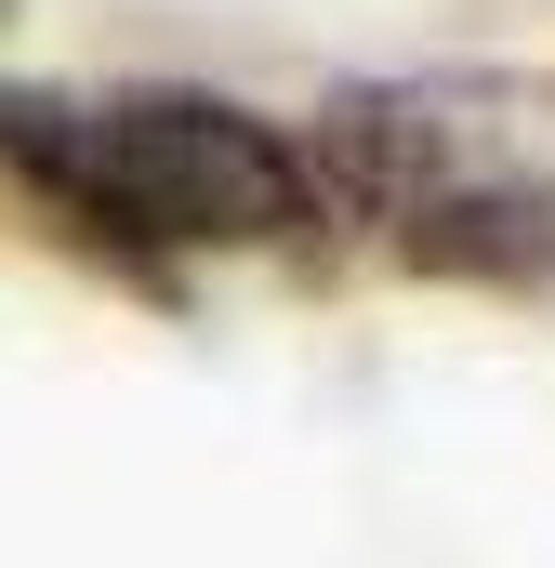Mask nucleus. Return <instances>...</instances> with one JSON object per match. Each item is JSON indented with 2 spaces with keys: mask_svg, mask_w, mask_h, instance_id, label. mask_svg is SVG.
I'll list each match as a JSON object with an SVG mask.
<instances>
[{
  "mask_svg": "<svg viewBox=\"0 0 555 568\" xmlns=\"http://www.w3.org/2000/svg\"><path fill=\"white\" fill-rule=\"evenodd\" d=\"M0 172L133 278L304 252L331 225L304 133L199 80H0Z\"/></svg>",
  "mask_w": 555,
  "mask_h": 568,
  "instance_id": "1",
  "label": "nucleus"
},
{
  "mask_svg": "<svg viewBox=\"0 0 555 568\" xmlns=\"http://www.w3.org/2000/svg\"><path fill=\"white\" fill-rule=\"evenodd\" d=\"M304 133L317 212L371 225L384 265L463 291H543L555 278V93L529 80H357Z\"/></svg>",
  "mask_w": 555,
  "mask_h": 568,
  "instance_id": "2",
  "label": "nucleus"
}]
</instances>
